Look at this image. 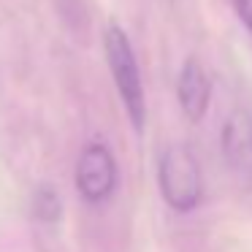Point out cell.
Masks as SVG:
<instances>
[{"label":"cell","mask_w":252,"mask_h":252,"mask_svg":"<svg viewBox=\"0 0 252 252\" xmlns=\"http://www.w3.org/2000/svg\"><path fill=\"white\" fill-rule=\"evenodd\" d=\"M103 52L109 73L114 79V87L127 111V120L136 127V133H141L144 122H147V95H144L141 68H138L130 38L117 22H109L103 30Z\"/></svg>","instance_id":"6da1fadb"},{"label":"cell","mask_w":252,"mask_h":252,"mask_svg":"<svg viewBox=\"0 0 252 252\" xmlns=\"http://www.w3.org/2000/svg\"><path fill=\"white\" fill-rule=\"evenodd\" d=\"M160 195L174 212L187 214L198 209L203 198V176L195 152L187 144H171L163 149L158 163Z\"/></svg>","instance_id":"7a4b0ae2"},{"label":"cell","mask_w":252,"mask_h":252,"mask_svg":"<svg viewBox=\"0 0 252 252\" xmlns=\"http://www.w3.org/2000/svg\"><path fill=\"white\" fill-rule=\"evenodd\" d=\"M230 8L236 11L239 22L247 28V33L252 35V0H230Z\"/></svg>","instance_id":"52a82bcc"},{"label":"cell","mask_w":252,"mask_h":252,"mask_svg":"<svg viewBox=\"0 0 252 252\" xmlns=\"http://www.w3.org/2000/svg\"><path fill=\"white\" fill-rule=\"evenodd\" d=\"M33 217L44 225H57L63 220V198L57 192V187L52 185H38L33 192Z\"/></svg>","instance_id":"8992f818"},{"label":"cell","mask_w":252,"mask_h":252,"mask_svg":"<svg viewBox=\"0 0 252 252\" xmlns=\"http://www.w3.org/2000/svg\"><path fill=\"white\" fill-rule=\"evenodd\" d=\"M220 149L241 185L252 187V114L250 111H233L220 130Z\"/></svg>","instance_id":"277c9868"},{"label":"cell","mask_w":252,"mask_h":252,"mask_svg":"<svg viewBox=\"0 0 252 252\" xmlns=\"http://www.w3.org/2000/svg\"><path fill=\"white\" fill-rule=\"evenodd\" d=\"M76 190L87 203H103L117 190V160L100 141H90L76 160Z\"/></svg>","instance_id":"3957f363"},{"label":"cell","mask_w":252,"mask_h":252,"mask_svg":"<svg viewBox=\"0 0 252 252\" xmlns=\"http://www.w3.org/2000/svg\"><path fill=\"white\" fill-rule=\"evenodd\" d=\"M176 100L190 122H201L212 103V79L198 57H187L182 63L179 79H176Z\"/></svg>","instance_id":"5b68a950"}]
</instances>
